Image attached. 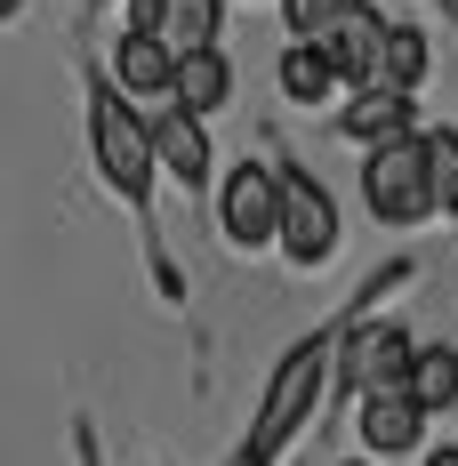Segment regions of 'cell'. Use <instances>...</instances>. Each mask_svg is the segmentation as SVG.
Listing matches in <instances>:
<instances>
[{"label":"cell","instance_id":"cell-1","mask_svg":"<svg viewBox=\"0 0 458 466\" xmlns=\"http://www.w3.org/2000/svg\"><path fill=\"white\" fill-rule=\"evenodd\" d=\"M330 346H338L330 329L290 346V362L274 370L266 402H258V426H249V442H241V459H233V466H274L281 451H290V434H298V426H306V410H314V386H321V362H330Z\"/></svg>","mask_w":458,"mask_h":466},{"label":"cell","instance_id":"cell-2","mask_svg":"<svg viewBox=\"0 0 458 466\" xmlns=\"http://www.w3.org/2000/svg\"><path fill=\"white\" fill-rule=\"evenodd\" d=\"M89 145H97L105 186L121 193V201H145L153 193V121H137V105H129L121 81L113 89H89Z\"/></svg>","mask_w":458,"mask_h":466},{"label":"cell","instance_id":"cell-3","mask_svg":"<svg viewBox=\"0 0 458 466\" xmlns=\"http://www.w3.org/2000/svg\"><path fill=\"white\" fill-rule=\"evenodd\" d=\"M411 329L402 322H346L338 329V378H346V402L354 394H402L411 386Z\"/></svg>","mask_w":458,"mask_h":466},{"label":"cell","instance_id":"cell-4","mask_svg":"<svg viewBox=\"0 0 458 466\" xmlns=\"http://www.w3.org/2000/svg\"><path fill=\"white\" fill-rule=\"evenodd\" d=\"M362 201H370V218H386V226H418L434 201H426V145L411 137H386V145H370V161H362Z\"/></svg>","mask_w":458,"mask_h":466},{"label":"cell","instance_id":"cell-5","mask_svg":"<svg viewBox=\"0 0 458 466\" xmlns=\"http://www.w3.org/2000/svg\"><path fill=\"white\" fill-rule=\"evenodd\" d=\"M281 209H274V241L290 249V266H321L338 249V201L306 177V169H274Z\"/></svg>","mask_w":458,"mask_h":466},{"label":"cell","instance_id":"cell-6","mask_svg":"<svg viewBox=\"0 0 458 466\" xmlns=\"http://www.w3.org/2000/svg\"><path fill=\"white\" fill-rule=\"evenodd\" d=\"M274 209H281L274 169H258V161L226 169V233L241 249H266V241H274Z\"/></svg>","mask_w":458,"mask_h":466},{"label":"cell","instance_id":"cell-7","mask_svg":"<svg viewBox=\"0 0 458 466\" xmlns=\"http://www.w3.org/2000/svg\"><path fill=\"white\" fill-rule=\"evenodd\" d=\"M378 41H386V16L378 8H338V25L321 33V56H330V73L338 81H378Z\"/></svg>","mask_w":458,"mask_h":466},{"label":"cell","instance_id":"cell-8","mask_svg":"<svg viewBox=\"0 0 458 466\" xmlns=\"http://www.w3.org/2000/svg\"><path fill=\"white\" fill-rule=\"evenodd\" d=\"M226 96H233L226 48H178V65H169V105H185V113H218Z\"/></svg>","mask_w":458,"mask_h":466},{"label":"cell","instance_id":"cell-9","mask_svg":"<svg viewBox=\"0 0 458 466\" xmlns=\"http://www.w3.org/2000/svg\"><path fill=\"white\" fill-rule=\"evenodd\" d=\"M338 129L354 145H386V137H411V89H386V81H362L354 105L338 113Z\"/></svg>","mask_w":458,"mask_h":466},{"label":"cell","instance_id":"cell-10","mask_svg":"<svg viewBox=\"0 0 458 466\" xmlns=\"http://www.w3.org/2000/svg\"><path fill=\"white\" fill-rule=\"evenodd\" d=\"M153 161H169L178 186H209V137H201V113L161 105V121H153Z\"/></svg>","mask_w":458,"mask_h":466},{"label":"cell","instance_id":"cell-11","mask_svg":"<svg viewBox=\"0 0 458 466\" xmlns=\"http://www.w3.org/2000/svg\"><path fill=\"white\" fill-rule=\"evenodd\" d=\"M169 65H178V48L161 41V33H145V25H129L121 48H113V81L129 96H169Z\"/></svg>","mask_w":458,"mask_h":466},{"label":"cell","instance_id":"cell-12","mask_svg":"<svg viewBox=\"0 0 458 466\" xmlns=\"http://www.w3.org/2000/svg\"><path fill=\"white\" fill-rule=\"evenodd\" d=\"M418 426H426V410H418L411 394H362V442L370 451L402 459V451L418 442Z\"/></svg>","mask_w":458,"mask_h":466},{"label":"cell","instance_id":"cell-13","mask_svg":"<svg viewBox=\"0 0 458 466\" xmlns=\"http://www.w3.org/2000/svg\"><path fill=\"white\" fill-rule=\"evenodd\" d=\"M169 48H218L226 33V0H161V25H153Z\"/></svg>","mask_w":458,"mask_h":466},{"label":"cell","instance_id":"cell-14","mask_svg":"<svg viewBox=\"0 0 458 466\" xmlns=\"http://www.w3.org/2000/svg\"><path fill=\"white\" fill-rule=\"evenodd\" d=\"M426 65H434L426 33H418V25H386V41H378V81H386V89H411V96H418Z\"/></svg>","mask_w":458,"mask_h":466},{"label":"cell","instance_id":"cell-15","mask_svg":"<svg viewBox=\"0 0 458 466\" xmlns=\"http://www.w3.org/2000/svg\"><path fill=\"white\" fill-rule=\"evenodd\" d=\"M330 89H338V73H330L321 41H290L281 48V96H290V105H321Z\"/></svg>","mask_w":458,"mask_h":466},{"label":"cell","instance_id":"cell-16","mask_svg":"<svg viewBox=\"0 0 458 466\" xmlns=\"http://www.w3.org/2000/svg\"><path fill=\"white\" fill-rule=\"evenodd\" d=\"M402 394H411L426 419H434V410H458V354L451 346H426L411 362V386H402Z\"/></svg>","mask_w":458,"mask_h":466},{"label":"cell","instance_id":"cell-17","mask_svg":"<svg viewBox=\"0 0 458 466\" xmlns=\"http://www.w3.org/2000/svg\"><path fill=\"white\" fill-rule=\"evenodd\" d=\"M418 145H426V201L458 218V129H426Z\"/></svg>","mask_w":458,"mask_h":466},{"label":"cell","instance_id":"cell-18","mask_svg":"<svg viewBox=\"0 0 458 466\" xmlns=\"http://www.w3.org/2000/svg\"><path fill=\"white\" fill-rule=\"evenodd\" d=\"M338 8H346V0H281V16H290V41H321V33L338 25Z\"/></svg>","mask_w":458,"mask_h":466},{"label":"cell","instance_id":"cell-19","mask_svg":"<svg viewBox=\"0 0 458 466\" xmlns=\"http://www.w3.org/2000/svg\"><path fill=\"white\" fill-rule=\"evenodd\" d=\"M426 466H458V442H443V451H434V459H426Z\"/></svg>","mask_w":458,"mask_h":466},{"label":"cell","instance_id":"cell-20","mask_svg":"<svg viewBox=\"0 0 458 466\" xmlns=\"http://www.w3.org/2000/svg\"><path fill=\"white\" fill-rule=\"evenodd\" d=\"M16 8H25V0H0V25H8V16H16Z\"/></svg>","mask_w":458,"mask_h":466},{"label":"cell","instance_id":"cell-21","mask_svg":"<svg viewBox=\"0 0 458 466\" xmlns=\"http://www.w3.org/2000/svg\"><path fill=\"white\" fill-rule=\"evenodd\" d=\"M443 8H451V16H458V0H443Z\"/></svg>","mask_w":458,"mask_h":466}]
</instances>
